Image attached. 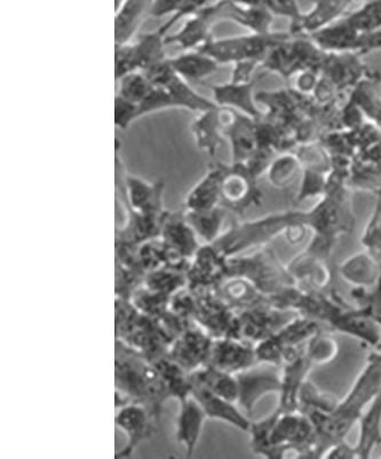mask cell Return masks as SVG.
Listing matches in <instances>:
<instances>
[{"label": "cell", "instance_id": "obj_1", "mask_svg": "<svg viewBox=\"0 0 381 459\" xmlns=\"http://www.w3.org/2000/svg\"><path fill=\"white\" fill-rule=\"evenodd\" d=\"M268 299L270 305L276 308L294 311L326 324L327 329L350 335L374 350L379 346L380 327L358 306L350 305L332 289L313 290L293 285Z\"/></svg>", "mask_w": 381, "mask_h": 459}, {"label": "cell", "instance_id": "obj_2", "mask_svg": "<svg viewBox=\"0 0 381 459\" xmlns=\"http://www.w3.org/2000/svg\"><path fill=\"white\" fill-rule=\"evenodd\" d=\"M381 392V351L375 350L355 379L353 386L330 413H305L315 429V458H323L332 446L346 441L368 404Z\"/></svg>", "mask_w": 381, "mask_h": 459}, {"label": "cell", "instance_id": "obj_3", "mask_svg": "<svg viewBox=\"0 0 381 459\" xmlns=\"http://www.w3.org/2000/svg\"><path fill=\"white\" fill-rule=\"evenodd\" d=\"M114 388L116 408L129 403L141 404L157 423L164 404L171 400L155 364L118 340L114 344Z\"/></svg>", "mask_w": 381, "mask_h": 459}, {"label": "cell", "instance_id": "obj_4", "mask_svg": "<svg viewBox=\"0 0 381 459\" xmlns=\"http://www.w3.org/2000/svg\"><path fill=\"white\" fill-rule=\"evenodd\" d=\"M250 446L266 458H315V429L301 411L278 413L250 425Z\"/></svg>", "mask_w": 381, "mask_h": 459}, {"label": "cell", "instance_id": "obj_5", "mask_svg": "<svg viewBox=\"0 0 381 459\" xmlns=\"http://www.w3.org/2000/svg\"><path fill=\"white\" fill-rule=\"evenodd\" d=\"M297 225L309 227L307 212H276L248 222L233 223L212 245L224 257L237 256L251 248L265 247Z\"/></svg>", "mask_w": 381, "mask_h": 459}, {"label": "cell", "instance_id": "obj_6", "mask_svg": "<svg viewBox=\"0 0 381 459\" xmlns=\"http://www.w3.org/2000/svg\"><path fill=\"white\" fill-rule=\"evenodd\" d=\"M114 337L150 362L165 358L174 342L158 319L141 313L127 299L114 302Z\"/></svg>", "mask_w": 381, "mask_h": 459}, {"label": "cell", "instance_id": "obj_7", "mask_svg": "<svg viewBox=\"0 0 381 459\" xmlns=\"http://www.w3.org/2000/svg\"><path fill=\"white\" fill-rule=\"evenodd\" d=\"M241 277L251 281L266 297H274L290 286L296 285L289 273L288 266L283 264L280 257L268 246L258 251L227 258V278Z\"/></svg>", "mask_w": 381, "mask_h": 459}, {"label": "cell", "instance_id": "obj_8", "mask_svg": "<svg viewBox=\"0 0 381 459\" xmlns=\"http://www.w3.org/2000/svg\"><path fill=\"white\" fill-rule=\"evenodd\" d=\"M290 36L291 34L285 32L270 31L267 34L251 32L249 35L219 39L211 37L199 50L211 56L219 65L253 61L261 65L268 53Z\"/></svg>", "mask_w": 381, "mask_h": 459}, {"label": "cell", "instance_id": "obj_9", "mask_svg": "<svg viewBox=\"0 0 381 459\" xmlns=\"http://www.w3.org/2000/svg\"><path fill=\"white\" fill-rule=\"evenodd\" d=\"M321 329V324L298 314L272 337L254 344L258 363L281 368Z\"/></svg>", "mask_w": 381, "mask_h": 459}, {"label": "cell", "instance_id": "obj_10", "mask_svg": "<svg viewBox=\"0 0 381 459\" xmlns=\"http://www.w3.org/2000/svg\"><path fill=\"white\" fill-rule=\"evenodd\" d=\"M221 178L220 206L236 215H244L252 207L259 206L262 194L257 179L243 163L224 165Z\"/></svg>", "mask_w": 381, "mask_h": 459}, {"label": "cell", "instance_id": "obj_11", "mask_svg": "<svg viewBox=\"0 0 381 459\" xmlns=\"http://www.w3.org/2000/svg\"><path fill=\"white\" fill-rule=\"evenodd\" d=\"M122 166L120 152L116 151V187L123 204L142 214H164L166 212L164 209V179L151 183L138 176L124 174L121 171Z\"/></svg>", "mask_w": 381, "mask_h": 459}, {"label": "cell", "instance_id": "obj_12", "mask_svg": "<svg viewBox=\"0 0 381 459\" xmlns=\"http://www.w3.org/2000/svg\"><path fill=\"white\" fill-rule=\"evenodd\" d=\"M194 321L213 339H239L237 313L216 294V290L195 293Z\"/></svg>", "mask_w": 381, "mask_h": 459}, {"label": "cell", "instance_id": "obj_13", "mask_svg": "<svg viewBox=\"0 0 381 459\" xmlns=\"http://www.w3.org/2000/svg\"><path fill=\"white\" fill-rule=\"evenodd\" d=\"M239 385L240 405L247 415H252L257 404L268 394H280L282 387L281 368L272 364L257 363L235 375Z\"/></svg>", "mask_w": 381, "mask_h": 459}, {"label": "cell", "instance_id": "obj_14", "mask_svg": "<svg viewBox=\"0 0 381 459\" xmlns=\"http://www.w3.org/2000/svg\"><path fill=\"white\" fill-rule=\"evenodd\" d=\"M297 315L294 311L276 308L269 302L240 311L237 313L239 339L257 344L272 337Z\"/></svg>", "mask_w": 381, "mask_h": 459}, {"label": "cell", "instance_id": "obj_15", "mask_svg": "<svg viewBox=\"0 0 381 459\" xmlns=\"http://www.w3.org/2000/svg\"><path fill=\"white\" fill-rule=\"evenodd\" d=\"M227 258L212 244L200 246L188 266V289L194 293L218 289L227 278Z\"/></svg>", "mask_w": 381, "mask_h": 459}, {"label": "cell", "instance_id": "obj_16", "mask_svg": "<svg viewBox=\"0 0 381 459\" xmlns=\"http://www.w3.org/2000/svg\"><path fill=\"white\" fill-rule=\"evenodd\" d=\"M212 343L211 335L195 323L174 340L166 356L192 373L207 366Z\"/></svg>", "mask_w": 381, "mask_h": 459}, {"label": "cell", "instance_id": "obj_17", "mask_svg": "<svg viewBox=\"0 0 381 459\" xmlns=\"http://www.w3.org/2000/svg\"><path fill=\"white\" fill-rule=\"evenodd\" d=\"M114 424L125 434L127 440L124 448L116 454V458L120 459L130 457L139 446L148 441L158 423L143 405L129 403L117 408Z\"/></svg>", "mask_w": 381, "mask_h": 459}, {"label": "cell", "instance_id": "obj_18", "mask_svg": "<svg viewBox=\"0 0 381 459\" xmlns=\"http://www.w3.org/2000/svg\"><path fill=\"white\" fill-rule=\"evenodd\" d=\"M216 3L188 16L178 32L166 35V45H174L182 52L199 50L202 48L213 37L212 28L220 22Z\"/></svg>", "mask_w": 381, "mask_h": 459}, {"label": "cell", "instance_id": "obj_19", "mask_svg": "<svg viewBox=\"0 0 381 459\" xmlns=\"http://www.w3.org/2000/svg\"><path fill=\"white\" fill-rule=\"evenodd\" d=\"M257 363L253 343L236 338L213 339L207 366L235 376Z\"/></svg>", "mask_w": 381, "mask_h": 459}, {"label": "cell", "instance_id": "obj_20", "mask_svg": "<svg viewBox=\"0 0 381 459\" xmlns=\"http://www.w3.org/2000/svg\"><path fill=\"white\" fill-rule=\"evenodd\" d=\"M313 368L314 364L307 356L305 346L283 363L280 401L275 409L278 413L299 411V392Z\"/></svg>", "mask_w": 381, "mask_h": 459}, {"label": "cell", "instance_id": "obj_21", "mask_svg": "<svg viewBox=\"0 0 381 459\" xmlns=\"http://www.w3.org/2000/svg\"><path fill=\"white\" fill-rule=\"evenodd\" d=\"M232 149V162L245 163L258 149L257 120L235 109L226 108L224 131Z\"/></svg>", "mask_w": 381, "mask_h": 459}, {"label": "cell", "instance_id": "obj_22", "mask_svg": "<svg viewBox=\"0 0 381 459\" xmlns=\"http://www.w3.org/2000/svg\"><path fill=\"white\" fill-rule=\"evenodd\" d=\"M286 266L296 285L301 289L313 290L330 289L334 274H332L329 261L325 258L302 251Z\"/></svg>", "mask_w": 381, "mask_h": 459}, {"label": "cell", "instance_id": "obj_23", "mask_svg": "<svg viewBox=\"0 0 381 459\" xmlns=\"http://www.w3.org/2000/svg\"><path fill=\"white\" fill-rule=\"evenodd\" d=\"M159 237L175 256L186 261H191L202 246L198 235L184 219L183 212H166Z\"/></svg>", "mask_w": 381, "mask_h": 459}, {"label": "cell", "instance_id": "obj_24", "mask_svg": "<svg viewBox=\"0 0 381 459\" xmlns=\"http://www.w3.org/2000/svg\"><path fill=\"white\" fill-rule=\"evenodd\" d=\"M204 410L194 396L179 401L177 420H175V438L183 446L186 457L194 456L196 446L202 436L205 420Z\"/></svg>", "mask_w": 381, "mask_h": 459}, {"label": "cell", "instance_id": "obj_25", "mask_svg": "<svg viewBox=\"0 0 381 459\" xmlns=\"http://www.w3.org/2000/svg\"><path fill=\"white\" fill-rule=\"evenodd\" d=\"M226 108H216L198 114L191 123V134L196 146L208 157L215 158L219 147L224 142Z\"/></svg>", "mask_w": 381, "mask_h": 459}, {"label": "cell", "instance_id": "obj_26", "mask_svg": "<svg viewBox=\"0 0 381 459\" xmlns=\"http://www.w3.org/2000/svg\"><path fill=\"white\" fill-rule=\"evenodd\" d=\"M313 3L309 13H302L298 22L291 23V35L309 36L330 26L346 15L347 8L354 0H313Z\"/></svg>", "mask_w": 381, "mask_h": 459}, {"label": "cell", "instance_id": "obj_27", "mask_svg": "<svg viewBox=\"0 0 381 459\" xmlns=\"http://www.w3.org/2000/svg\"><path fill=\"white\" fill-rule=\"evenodd\" d=\"M192 383V381H191ZM191 396H194L203 408L208 420L224 421L233 428L248 432L251 420L237 408L233 402L216 395L200 385L192 383Z\"/></svg>", "mask_w": 381, "mask_h": 459}, {"label": "cell", "instance_id": "obj_28", "mask_svg": "<svg viewBox=\"0 0 381 459\" xmlns=\"http://www.w3.org/2000/svg\"><path fill=\"white\" fill-rule=\"evenodd\" d=\"M253 86V82L235 83L231 81L226 84L207 85V88L211 90L212 100L219 108L235 109L258 120L264 117V114L257 108Z\"/></svg>", "mask_w": 381, "mask_h": 459}, {"label": "cell", "instance_id": "obj_29", "mask_svg": "<svg viewBox=\"0 0 381 459\" xmlns=\"http://www.w3.org/2000/svg\"><path fill=\"white\" fill-rule=\"evenodd\" d=\"M221 178L223 167L221 162H212L207 171L200 178L184 199V211H204L220 206Z\"/></svg>", "mask_w": 381, "mask_h": 459}, {"label": "cell", "instance_id": "obj_30", "mask_svg": "<svg viewBox=\"0 0 381 459\" xmlns=\"http://www.w3.org/2000/svg\"><path fill=\"white\" fill-rule=\"evenodd\" d=\"M155 0H121L114 16V43H129L150 14Z\"/></svg>", "mask_w": 381, "mask_h": 459}, {"label": "cell", "instance_id": "obj_31", "mask_svg": "<svg viewBox=\"0 0 381 459\" xmlns=\"http://www.w3.org/2000/svg\"><path fill=\"white\" fill-rule=\"evenodd\" d=\"M216 292L236 313L269 302L268 297L241 277L226 278Z\"/></svg>", "mask_w": 381, "mask_h": 459}, {"label": "cell", "instance_id": "obj_32", "mask_svg": "<svg viewBox=\"0 0 381 459\" xmlns=\"http://www.w3.org/2000/svg\"><path fill=\"white\" fill-rule=\"evenodd\" d=\"M359 425V437L354 445L356 458L368 459L381 446V392L368 404Z\"/></svg>", "mask_w": 381, "mask_h": 459}, {"label": "cell", "instance_id": "obj_33", "mask_svg": "<svg viewBox=\"0 0 381 459\" xmlns=\"http://www.w3.org/2000/svg\"><path fill=\"white\" fill-rule=\"evenodd\" d=\"M380 264L366 251L347 257L338 266L340 277L354 287L375 286L381 276Z\"/></svg>", "mask_w": 381, "mask_h": 459}, {"label": "cell", "instance_id": "obj_34", "mask_svg": "<svg viewBox=\"0 0 381 459\" xmlns=\"http://www.w3.org/2000/svg\"><path fill=\"white\" fill-rule=\"evenodd\" d=\"M179 76L190 83H203L207 77L218 72L219 64L199 50L186 51L170 59Z\"/></svg>", "mask_w": 381, "mask_h": 459}, {"label": "cell", "instance_id": "obj_35", "mask_svg": "<svg viewBox=\"0 0 381 459\" xmlns=\"http://www.w3.org/2000/svg\"><path fill=\"white\" fill-rule=\"evenodd\" d=\"M159 88L167 90L174 102L175 108L190 110V112L199 114L218 106L215 101L207 100L202 94L195 91L190 82L183 80L175 71L166 77V80Z\"/></svg>", "mask_w": 381, "mask_h": 459}, {"label": "cell", "instance_id": "obj_36", "mask_svg": "<svg viewBox=\"0 0 381 459\" xmlns=\"http://www.w3.org/2000/svg\"><path fill=\"white\" fill-rule=\"evenodd\" d=\"M227 211L223 206L204 211H184V219L204 244H213L223 233Z\"/></svg>", "mask_w": 381, "mask_h": 459}, {"label": "cell", "instance_id": "obj_37", "mask_svg": "<svg viewBox=\"0 0 381 459\" xmlns=\"http://www.w3.org/2000/svg\"><path fill=\"white\" fill-rule=\"evenodd\" d=\"M166 35L167 32L159 27L153 32H145L138 37L137 42L133 45L139 71H148L154 65L169 59L165 53Z\"/></svg>", "mask_w": 381, "mask_h": 459}, {"label": "cell", "instance_id": "obj_38", "mask_svg": "<svg viewBox=\"0 0 381 459\" xmlns=\"http://www.w3.org/2000/svg\"><path fill=\"white\" fill-rule=\"evenodd\" d=\"M190 378L192 383L200 385L215 394L223 396L237 404L239 385H237L236 377L231 373L207 366L190 373Z\"/></svg>", "mask_w": 381, "mask_h": 459}, {"label": "cell", "instance_id": "obj_39", "mask_svg": "<svg viewBox=\"0 0 381 459\" xmlns=\"http://www.w3.org/2000/svg\"><path fill=\"white\" fill-rule=\"evenodd\" d=\"M153 363L157 368L158 372L161 373L167 391L170 393L171 400L179 402L191 395L192 383L190 372L184 370L167 356Z\"/></svg>", "mask_w": 381, "mask_h": 459}, {"label": "cell", "instance_id": "obj_40", "mask_svg": "<svg viewBox=\"0 0 381 459\" xmlns=\"http://www.w3.org/2000/svg\"><path fill=\"white\" fill-rule=\"evenodd\" d=\"M187 272L174 268H161L146 274L143 286L154 292L172 297L187 287Z\"/></svg>", "mask_w": 381, "mask_h": 459}, {"label": "cell", "instance_id": "obj_41", "mask_svg": "<svg viewBox=\"0 0 381 459\" xmlns=\"http://www.w3.org/2000/svg\"><path fill=\"white\" fill-rule=\"evenodd\" d=\"M339 401L337 396L322 391L307 379L299 392V411L302 413L313 411L330 413L337 407Z\"/></svg>", "mask_w": 381, "mask_h": 459}, {"label": "cell", "instance_id": "obj_42", "mask_svg": "<svg viewBox=\"0 0 381 459\" xmlns=\"http://www.w3.org/2000/svg\"><path fill=\"white\" fill-rule=\"evenodd\" d=\"M305 351L314 367L326 366L337 359L339 343L330 332L321 329L306 342Z\"/></svg>", "mask_w": 381, "mask_h": 459}, {"label": "cell", "instance_id": "obj_43", "mask_svg": "<svg viewBox=\"0 0 381 459\" xmlns=\"http://www.w3.org/2000/svg\"><path fill=\"white\" fill-rule=\"evenodd\" d=\"M130 300L141 313L161 319L169 311L171 297L154 292L142 285L135 290Z\"/></svg>", "mask_w": 381, "mask_h": 459}, {"label": "cell", "instance_id": "obj_44", "mask_svg": "<svg viewBox=\"0 0 381 459\" xmlns=\"http://www.w3.org/2000/svg\"><path fill=\"white\" fill-rule=\"evenodd\" d=\"M117 96L137 102V104L145 100L151 89L154 88V85L151 84L148 77L143 72L127 74L117 81Z\"/></svg>", "mask_w": 381, "mask_h": 459}, {"label": "cell", "instance_id": "obj_45", "mask_svg": "<svg viewBox=\"0 0 381 459\" xmlns=\"http://www.w3.org/2000/svg\"><path fill=\"white\" fill-rule=\"evenodd\" d=\"M356 306L374 321L381 329V276L375 286L354 287L351 290Z\"/></svg>", "mask_w": 381, "mask_h": 459}, {"label": "cell", "instance_id": "obj_46", "mask_svg": "<svg viewBox=\"0 0 381 459\" xmlns=\"http://www.w3.org/2000/svg\"><path fill=\"white\" fill-rule=\"evenodd\" d=\"M360 244L364 251L370 254L381 264V194L378 195L374 212L364 229Z\"/></svg>", "mask_w": 381, "mask_h": 459}, {"label": "cell", "instance_id": "obj_47", "mask_svg": "<svg viewBox=\"0 0 381 459\" xmlns=\"http://www.w3.org/2000/svg\"><path fill=\"white\" fill-rule=\"evenodd\" d=\"M192 0H155L151 7V18L161 19L164 16H169V22L164 23L163 30L169 34L170 29L178 23L180 20L186 18V12Z\"/></svg>", "mask_w": 381, "mask_h": 459}, {"label": "cell", "instance_id": "obj_48", "mask_svg": "<svg viewBox=\"0 0 381 459\" xmlns=\"http://www.w3.org/2000/svg\"><path fill=\"white\" fill-rule=\"evenodd\" d=\"M301 166L297 154H286L274 160L268 169L269 182L277 187L288 186Z\"/></svg>", "mask_w": 381, "mask_h": 459}, {"label": "cell", "instance_id": "obj_49", "mask_svg": "<svg viewBox=\"0 0 381 459\" xmlns=\"http://www.w3.org/2000/svg\"><path fill=\"white\" fill-rule=\"evenodd\" d=\"M134 72L140 71L138 68L133 43H114V77H116V81L127 74Z\"/></svg>", "mask_w": 381, "mask_h": 459}, {"label": "cell", "instance_id": "obj_50", "mask_svg": "<svg viewBox=\"0 0 381 459\" xmlns=\"http://www.w3.org/2000/svg\"><path fill=\"white\" fill-rule=\"evenodd\" d=\"M174 108H175V106L174 100H172L170 93L167 92L166 89L159 88V86H154L148 93V96H147L141 102H139V112H140V117H147V115L149 114L163 112V110Z\"/></svg>", "mask_w": 381, "mask_h": 459}, {"label": "cell", "instance_id": "obj_51", "mask_svg": "<svg viewBox=\"0 0 381 459\" xmlns=\"http://www.w3.org/2000/svg\"><path fill=\"white\" fill-rule=\"evenodd\" d=\"M169 309L172 313L187 321H194L196 295L188 287L178 290L171 297ZM195 322V321H194Z\"/></svg>", "mask_w": 381, "mask_h": 459}, {"label": "cell", "instance_id": "obj_52", "mask_svg": "<svg viewBox=\"0 0 381 459\" xmlns=\"http://www.w3.org/2000/svg\"><path fill=\"white\" fill-rule=\"evenodd\" d=\"M138 118H140L139 104L124 100L116 94L114 97V125L117 128L127 130Z\"/></svg>", "mask_w": 381, "mask_h": 459}, {"label": "cell", "instance_id": "obj_53", "mask_svg": "<svg viewBox=\"0 0 381 459\" xmlns=\"http://www.w3.org/2000/svg\"><path fill=\"white\" fill-rule=\"evenodd\" d=\"M326 458L353 459L356 458L354 446L347 444L346 441L332 446V448L325 455Z\"/></svg>", "mask_w": 381, "mask_h": 459}, {"label": "cell", "instance_id": "obj_54", "mask_svg": "<svg viewBox=\"0 0 381 459\" xmlns=\"http://www.w3.org/2000/svg\"><path fill=\"white\" fill-rule=\"evenodd\" d=\"M354 2H368V0H354Z\"/></svg>", "mask_w": 381, "mask_h": 459}]
</instances>
